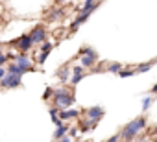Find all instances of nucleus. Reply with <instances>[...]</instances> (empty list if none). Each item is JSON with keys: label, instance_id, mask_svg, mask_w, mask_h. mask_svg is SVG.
<instances>
[{"label": "nucleus", "instance_id": "obj_24", "mask_svg": "<svg viewBox=\"0 0 157 142\" xmlns=\"http://www.w3.org/2000/svg\"><path fill=\"white\" fill-rule=\"evenodd\" d=\"M57 142H72V138H68V136H67V135H65V136H63V138H59V140H57Z\"/></svg>", "mask_w": 157, "mask_h": 142}, {"label": "nucleus", "instance_id": "obj_6", "mask_svg": "<svg viewBox=\"0 0 157 142\" xmlns=\"http://www.w3.org/2000/svg\"><path fill=\"white\" fill-rule=\"evenodd\" d=\"M0 85L2 87H6V89H15V87H19L21 85V80L19 78H13V76H4L2 78V81H0Z\"/></svg>", "mask_w": 157, "mask_h": 142}, {"label": "nucleus", "instance_id": "obj_16", "mask_svg": "<svg viewBox=\"0 0 157 142\" xmlns=\"http://www.w3.org/2000/svg\"><path fill=\"white\" fill-rule=\"evenodd\" d=\"M68 74H70V72H68L67 68H61L59 72H57V78H59L61 81H67V80H68Z\"/></svg>", "mask_w": 157, "mask_h": 142}, {"label": "nucleus", "instance_id": "obj_10", "mask_svg": "<svg viewBox=\"0 0 157 142\" xmlns=\"http://www.w3.org/2000/svg\"><path fill=\"white\" fill-rule=\"evenodd\" d=\"M67 131H68V127L63 124V125H59L57 129H56V133H54V140H59V138H63L65 135H67Z\"/></svg>", "mask_w": 157, "mask_h": 142}, {"label": "nucleus", "instance_id": "obj_9", "mask_svg": "<svg viewBox=\"0 0 157 142\" xmlns=\"http://www.w3.org/2000/svg\"><path fill=\"white\" fill-rule=\"evenodd\" d=\"M72 72H74V74H72V80H70V81H72V85L80 83V80L83 78V68H82V66H76Z\"/></svg>", "mask_w": 157, "mask_h": 142}, {"label": "nucleus", "instance_id": "obj_4", "mask_svg": "<svg viewBox=\"0 0 157 142\" xmlns=\"http://www.w3.org/2000/svg\"><path fill=\"white\" fill-rule=\"evenodd\" d=\"M28 37H30L32 44H41V43H44V39H46V30H44V28H33V32H32Z\"/></svg>", "mask_w": 157, "mask_h": 142}, {"label": "nucleus", "instance_id": "obj_13", "mask_svg": "<svg viewBox=\"0 0 157 142\" xmlns=\"http://www.w3.org/2000/svg\"><path fill=\"white\" fill-rule=\"evenodd\" d=\"M100 4L98 2H83V11H87V13H91L93 9H96Z\"/></svg>", "mask_w": 157, "mask_h": 142}, {"label": "nucleus", "instance_id": "obj_23", "mask_svg": "<svg viewBox=\"0 0 157 142\" xmlns=\"http://www.w3.org/2000/svg\"><path fill=\"white\" fill-rule=\"evenodd\" d=\"M4 76H6V68H4V66H0V81H2Z\"/></svg>", "mask_w": 157, "mask_h": 142}, {"label": "nucleus", "instance_id": "obj_20", "mask_svg": "<svg viewBox=\"0 0 157 142\" xmlns=\"http://www.w3.org/2000/svg\"><path fill=\"white\" fill-rule=\"evenodd\" d=\"M118 76H120V78H126V76H133V70H126V68H120Z\"/></svg>", "mask_w": 157, "mask_h": 142}, {"label": "nucleus", "instance_id": "obj_15", "mask_svg": "<svg viewBox=\"0 0 157 142\" xmlns=\"http://www.w3.org/2000/svg\"><path fill=\"white\" fill-rule=\"evenodd\" d=\"M52 48H54V43H48V41L41 43V54H48Z\"/></svg>", "mask_w": 157, "mask_h": 142}, {"label": "nucleus", "instance_id": "obj_3", "mask_svg": "<svg viewBox=\"0 0 157 142\" xmlns=\"http://www.w3.org/2000/svg\"><path fill=\"white\" fill-rule=\"evenodd\" d=\"M15 65L22 70V72H30V70H33V63H32V59H30L26 54L15 55Z\"/></svg>", "mask_w": 157, "mask_h": 142}, {"label": "nucleus", "instance_id": "obj_11", "mask_svg": "<svg viewBox=\"0 0 157 142\" xmlns=\"http://www.w3.org/2000/svg\"><path fill=\"white\" fill-rule=\"evenodd\" d=\"M153 65H155V59H153V61H150V63H146V65H139V66L133 70V74H137V72H148V70H150Z\"/></svg>", "mask_w": 157, "mask_h": 142}, {"label": "nucleus", "instance_id": "obj_2", "mask_svg": "<svg viewBox=\"0 0 157 142\" xmlns=\"http://www.w3.org/2000/svg\"><path fill=\"white\" fill-rule=\"evenodd\" d=\"M54 92V103H56V109H68L72 103H74V94L68 92L67 89H57V91H52Z\"/></svg>", "mask_w": 157, "mask_h": 142}, {"label": "nucleus", "instance_id": "obj_19", "mask_svg": "<svg viewBox=\"0 0 157 142\" xmlns=\"http://www.w3.org/2000/svg\"><path fill=\"white\" fill-rule=\"evenodd\" d=\"M142 102H144V103H142V111H148V109H150V105H151V102H153V98L150 96V98H144Z\"/></svg>", "mask_w": 157, "mask_h": 142}, {"label": "nucleus", "instance_id": "obj_1", "mask_svg": "<svg viewBox=\"0 0 157 142\" xmlns=\"http://www.w3.org/2000/svg\"><path fill=\"white\" fill-rule=\"evenodd\" d=\"M144 127H146V118H144V116H139V118H135L133 122H129V124L118 133V136L124 138V140H131V138H135L137 135H140V133L144 131Z\"/></svg>", "mask_w": 157, "mask_h": 142}, {"label": "nucleus", "instance_id": "obj_7", "mask_svg": "<svg viewBox=\"0 0 157 142\" xmlns=\"http://www.w3.org/2000/svg\"><path fill=\"white\" fill-rule=\"evenodd\" d=\"M6 74H8V76H13V78H19V80H21L24 72H22V70H21V68L15 65V63H10V66H8V70H6Z\"/></svg>", "mask_w": 157, "mask_h": 142}, {"label": "nucleus", "instance_id": "obj_14", "mask_svg": "<svg viewBox=\"0 0 157 142\" xmlns=\"http://www.w3.org/2000/svg\"><path fill=\"white\" fill-rule=\"evenodd\" d=\"M82 55H89V57H94V59H98V54H96L93 48H89V46L82 48Z\"/></svg>", "mask_w": 157, "mask_h": 142}, {"label": "nucleus", "instance_id": "obj_25", "mask_svg": "<svg viewBox=\"0 0 157 142\" xmlns=\"http://www.w3.org/2000/svg\"><path fill=\"white\" fill-rule=\"evenodd\" d=\"M118 138H120V136H118V135H115V136H111L107 142H118Z\"/></svg>", "mask_w": 157, "mask_h": 142}, {"label": "nucleus", "instance_id": "obj_26", "mask_svg": "<svg viewBox=\"0 0 157 142\" xmlns=\"http://www.w3.org/2000/svg\"><path fill=\"white\" fill-rule=\"evenodd\" d=\"M50 94H52V87H48V89H46V92H44V98H48Z\"/></svg>", "mask_w": 157, "mask_h": 142}, {"label": "nucleus", "instance_id": "obj_12", "mask_svg": "<svg viewBox=\"0 0 157 142\" xmlns=\"http://www.w3.org/2000/svg\"><path fill=\"white\" fill-rule=\"evenodd\" d=\"M96 61H98V59H94V57L83 55V57H82V68H89V66H93V65H94Z\"/></svg>", "mask_w": 157, "mask_h": 142}, {"label": "nucleus", "instance_id": "obj_5", "mask_svg": "<svg viewBox=\"0 0 157 142\" xmlns=\"http://www.w3.org/2000/svg\"><path fill=\"white\" fill-rule=\"evenodd\" d=\"M13 44H15V46H17V48H19V50L22 52V54H26V52H28V50H30V48L33 46L28 35H22V37H19V39H17V41H15Z\"/></svg>", "mask_w": 157, "mask_h": 142}, {"label": "nucleus", "instance_id": "obj_21", "mask_svg": "<svg viewBox=\"0 0 157 142\" xmlns=\"http://www.w3.org/2000/svg\"><path fill=\"white\" fill-rule=\"evenodd\" d=\"M50 116H52V118H57V116H59V111H57L56 107H52V109H50Z\"/></svg>", "mask_w": 157, "mask_h": 142}, {"label": "nucleus", "instance_id": "obj_17", "mask_svg": "<svg viewBox=\"0 0 157 142\" xmlns=\"http://www.w3.org/2000/svg\"><path fill=\"white\" fill-rule=\"evenodd\" d=\"M10 57H15V55H10V54H0V66L6 65L10 61Z\"/></svg>", "mask_w": 157, "mask_h": 142}, {"label": "nucleus", "instance_id": "obj_8", "mask_svg": "<svg viewBox=\"0 0 157 142\" xmlns=\"http://www.w3.org/2000/svg\"><path fill=\"white\" fill-rule=\"evenodd\" d=\"M78 114H80L78 111H72V109L68 111V109H65V111L59 113V120H61V122H67V120H70V118H76Z\"/></svg>", "mask_w": 157, "mask_h": 142}, {"label": "nucleus", "instance_id": "obj_22", "mask_svg": "<svg viewBox=\"0 0 157 142\" xmlns=\"http://www.w3.org/2000/svg\"><path fill=\"white\" fill-rule=\"evenodd\" d=\"M46 57H48V54H41V55H39V57H37V59H39V63H41V65H43V63H44V61H46Z\"/></svg>", "mask_w": 157, "mask_h": 142}, {"label": "nucleus", "instance_id": "obj_18", "mask_svg": "<svg viewBox=\"0 0 157 142\" xmlns=\"http://www.w3.org/2000/svg\"><path fill=\"white\" fill-rule=\"evenodd\" d=\"M120 68H122V66H120L118 63H113V65H109V66H107V70H109V72H117V74L120 72Z\"/></svg>", "mask_w": 157, "mask_h": 142}]
</instances>
